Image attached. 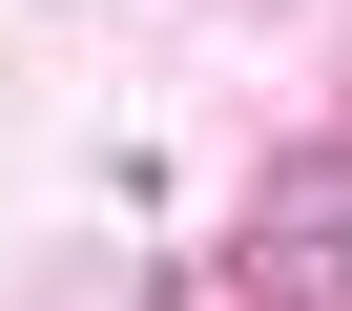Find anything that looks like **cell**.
I'll use <instances>...</instances> for the list:
<instances>
[{"mask_svg":"<svg viewBox=\"0 0 352 311\" xmlns=\"http://www.w3.org/2000/svg\"><path fill=\"white\" fill-rule=\"evenodd\" d=\"M290 311H352V249H331V270H311V290H290Z\"/></svg>","mask_w":352,"mask_h":311,"instance_id":"obj_2","label":"cell"},{"mask_svg":"<svg viewBox=\"0 0 352 311\" xmlns=\"http://www.w3.org/2000/svg\"><path fill=\"white\" fill-rule=\"evenodd\" d=\"M331 249H352V125H311V145H290V167L249 187V228H228V270H249V290L290 311V290H311Z\"/></svg>","mask_w":352,"mask_h":311,"instance_id":"obj_1","label":"cell"}]
</instances>
